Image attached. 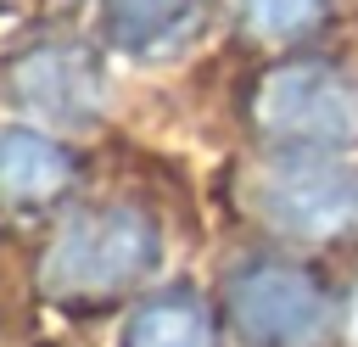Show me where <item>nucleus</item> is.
<instances>
[{
  "label": "nucleus",
  "mask_w": 358,
  "mask_h": 347,
  "mask_svg": "<svg viewBox=\"0 0 358 347\" xmlns=\"http://www.w3.org/2000/svg\"><path fill=\"white\" fill-rule=\"evenodd\" d=\"M252 207L296 241L358 235V162H336V151H285L257 168Z\"/></svg>",
  "instance_id": "7ed1b4c3"
},
{
  "label": "nucleus",
  "mask_w": 358,
  "mask_h": 347,
  "mask_svg": "<svg viewBox=\"0 0 358 347\" xmlns=\"http://www.w3.org/2000/svg\"><path fill=\"white\" fill-rule=\"evenodd\" d=\"M73 179V157L62 151V140L39 123H6L0 129V196L17 207L50 201L62 185Z\"/></svg>",
  "instance_id": "423d86ee"
},
{
  "label": "nucleus",
  "mask_w": 358,
  "mask_h": 347,
  "mask_svg": "<svg viewBox=\"0 0 358 347\" xmlns=\"http://www.w3.org/2000/svg\"><path fill=\"white\" fill-rule=\"evenodd\" d=\"M162 241H157V224L134 207H84L73 213L45 263H39V280L50 297H67V302H95V297H112L134 280L151 274Z\"/></svg>",
  "instance_id": "f257e3e1"
},
{
  "label": "nucleus",
  "mask_w": 358,
  "mask_h": 347,
  "mask_svg": "<svg viewBox=\"0 0 358 347\" xmlns=\"http://www.w3.org/2000/svg\"><path fill=\"white\" fill-rule=\"evenodd\" d=\"M190 6H196V0H106L112 28H117L129 45H145V39L168 34L173 22H185V11H190Z\"/></svg>",
  "instance_id": "1a4fd4ad"
},
{
  "label": "nucleus",
  "mask_w": 358,
  "mask_h": 347,
  "mask_svg": "<svg viewBox=\"0 0 358 347\" xmlns=\"http://www.w3.org/2000/svg\"><path fill=\"white\" fill-rule=\"evenodd\" d=\"M123 347H213V325L201 313L196 297H151L129 330H123Z\"/></svg>",
  "instance_id": "0eeeda50"
},
{
  "label": "nucleus",
  "mask_w": 358,
  "mask_h": 347,
  "mask_svg": "<svg viewBox=\"0 0 358 347\" xmlns=\"http://www.w3.org/2000/svg\"><path fill=\"white\" fill-rule=\"evenodd\" d=\"M229 313L257 347H319L330 330V297L291 263H246L229 285Z\"/></svg>",
  "instance_id": "20e7f679"
},
{
  "label": "nucleus",
  "mask_w": 358,
  "mask_h": 347,
  "mask_svg": "<svg viewBox=\"0 0 358 347\" xmlns=\"http://www.w3.org/2000/svg\"><path fill=\"white\" fill-rule=\"evenodd\" d=\"M11 90L34 118H45V129H90L101 118V73L73 45H45L22 56Z\"/></svg>",
  "instance_id": "39448f33"
},
{
  "label": "nucleus",
  "mask_w": 358,
  "mask_h": 347,
  "mask_svg": "<svg viewBox=\"0 0 358 347\" xmlns=\"http://www.w3.org/2000/svg\"><path fill=\"white\" fill-rule=\"evenodd\" d=\"M252 118L285 151H347L358 146V73L336 62H285L257 84Z\"/></svg>",
  "instance_id": "f03ea898"
},
{
  "label": "nucleus",
  "mask_w": 358,
  "mask_h": 347,
  "mask_svg": "<svg viewBox=\"0 0 358 347\" xmlns=\"http://www.w3.org/2000/svg\"><path fill=\"white\" fill-rule=\"evenodd\" d=\"M352 330H358V308H352Z\"/></svg>",
  "instance_id": "9d476101"
},
{
  "label": "nucleus",
  "mask_w": 358,
  "mask_h": 347,
  "mask_svg": "<svg viewBox=\"0 0 358 347\" xmlns=\"http://www.w3.org/2000/svg\"><path fill=\"white\" fill-rule=\"evenodd\" d=\"M241 17L257 39H296L324 17V0H241Z\"/></svg>",
  "instance_id": "6e6552de"
}]
</instances>
